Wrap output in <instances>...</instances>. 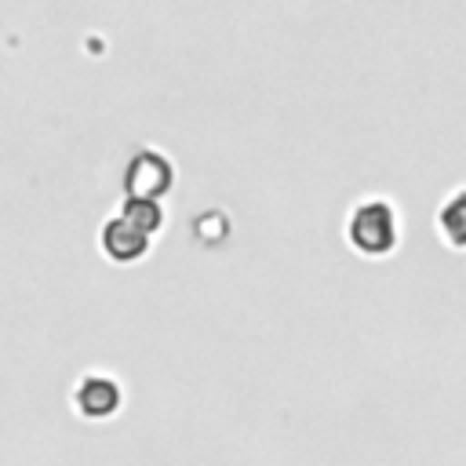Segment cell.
<instances>
[{
  "label": "cell",
  "instance_id": "cell-2",
  "mask_svg": "<svg viewBox=\"0 0 466 466\" xmlns=\"http://www.w3.org/2000/svg\"><path fill=\"white\" fill-rule=\"evenodd\" d=\"M175 160L157 146H138L124 164V197L164 200L175 189Z\"/></svg>",
  "mask_w": 466,
  "mask_h": 466
},
{
  "label": "cell",
  "instance_id": "cell-5",
  "mask_svg": "<svg viewBox=\"0 0 466 466\" xmlns=\"http://www.w3.org/2000/svg\"><path fill=\"white\" fill-rule=\"evenodd\" d=\"M433 229H437V240L448 248V251H459L466 255V186H455L433 211Z\"/></svg>",
  "mask_w": 466,
  "mask_h": 466
},
{
  "label": "cell",
  "instance_id": "cell-3",
  "mask_svg": "<svg viewBox=\"0 0 466 466\" xmlns=\"http://www.w3.org/2000/svg\"><path fill=\"white\" fill-rule=\"evenodd\" d=\"M69 400H73V411H76L80 419H87V422H106V419H113V415L120 411L124 390H120V382H116L113 375H106V371H84V375L76 379Z\"/></svg>",
  "mask_w": 466,
  "mask_h": 466
},
{
  "label": "cell",
  "instance_id": "cell-4",
  "mask_svg": "<svg viewBox=\"0 0 466 466\" xmlns=\"http://www.w3.org/2000/svg\"><path fill=\"white\" fill-rule=\"evenodd\" d=\"M98 251H102L113 266H135V262H142V258L153 251V237L142 233L138 226H131V222L116 211V215H109V218L102 222V229H98Z\"/></svg>",
  "mask_w": 466,
  "mask_h": 466
},
{
  "label": "cell",
  "instance_id": "cell-1",
  "mask_svg": "<svg viewBox=\"0 0 466 466\" xmlns=\"http://www.w3.org/2000/svg\"><path fill=\"white\" fill-rule=\"evenodd\" d=\"M346 248L364 262H382L400 248V215L390 197H360L346 211Z\"/></svg>",
  "mask_w": 466,
  "mask_h": 466
},
{
  "label": "cell",
  "instance_id": "cell-6",
  "mask_svg": "<svg viewBox=\"0 0 466 466\" xmlns=\"http://www.w3.org/2000/svg\"><path fill=\"white\" fill-rule=\"evenodd\" d=\"M116 211H120L131 226H138L142 233H149V237H157V233L164 229V222H167L164 204H160V200H149V197H124Z\"/></svg>",
  "mask_w": 466,
  "mask_h": 466
}]
</instances>
